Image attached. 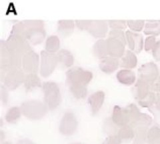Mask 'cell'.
Instances as JSON below:
<instances>
[{
  "instance_id": "cell-1",
  "label": "cell",
  "mask_w": 160,
  "mask_h": 144,
  "mask_svg": "<svg viewBox=\"0 0 160 144\" xmlns=\"http://www.w3.org/2000/svg\"><path fill=\"white\" fill-rule=\"evenodd\" d=\"M25 37L31 45L36 46L42 43L46 36L44 22L40 19H27L22 21Z\"/></svg>"
},
{
  "instance_id": "cell-2",
  "label": "cell",
  "mask_w": 160,
  "mask_h": 144,
  "mask_svg": "<svg viewBox=\"0 0 160 144\" xmlns=\"http://www.w3.org/2000/svg\"><path fill=\"white\" fill-rule=\"evenodd\" d=\"M22 57L13 53L8 47L6 40L0 42V76L13 69L22 67Z\"/></svg>"
},
{
  "instance_id": "cell-3",
  "label": "cell",
  "mask_w": 160,
  "mask_h": 144,
  "mask_svg": "<svg viewBox=\"0 0 160 144\" xmlns=\"http://www.w3.org/2000/svg\"><path fill=\"white\" fill-rule=\"evenodd\" d=\"M20 108L23 115L32 120H38L43 118L49 110L44 102L34 99L25 101L22 103Z\"/></svg>"
},
{
  "instance_id": "cell-4",
  "label": "cell",
  "mask_w": 160,
  "mask_h": 144,
  "mask_svg": "<svg viewBox=\"0 0 160 144\" xmlns=\"http://www.w3.org/2000/svg\"><path fill=\"white\" fill-rule=\"evenodd\" d=\"M44 103L49 110H54L62 102V94L59 86L56 82H45L42 84Z\"/></svg>"
},
{
  "instance_id": "cell-5",
  "label": "cell",
  "mask_w": 160,
  "mask_h": 144,
  "mask_svg": "<svg viewBox=\"0 0 160 144\" xmlns=\"http://www.w3.org/2000/svg\"><path fill=\"white\" fill-rule=\"evenodd\" d=\"M93 79V73L80 67H73L66 72V80L69 86H87Z\"/></svg>"
},
{
  "instance_id": "cell-6",
  "label": "cell",
  "mask_w": 160,
  "mask_h": 144,
  "mask_svg": "<svg viewBox=\"0 0 160 144\" xmlns=\"http://www.w3.org/2000/svg\"><path fill=\"white\" fill-rule=\"evenodd\" d=\"M6 43L10 51L22 57L25 54L32 50V45L28 39L18 35L10 33Z\"/></svg>"
},
{
  "instance_id": "cell-7",
  "label": "cell",
  "mask_w": 160,
  "mask_h": 144,
  "mask_svg": "<svg viewBox=\"0 0 160 144\" xmlns=\"http://www.w3.org/2000/svg\"><path fill=\"white\" fill-rule=\"evenodd\" d=\"M40 57V74L43 77H48L55 71L58 65L57 54L42 50Z\"/></svg>"
},
{
  "instance_id": "cell-8",
  "label": "cell",
  "mask_w": 160,
  "mask_h": 144,
  "mask_svg": "<svg viewBox=\"0 0 160 144\" xmlns=\"http://www.w3.org/2000/svg\"><path fill=\"white\" fill-rule=\"evenodd\" d=\"M26 74L22 67L13 69L1 76V81L9 90H14L23 83Z\"/></svg>"
},
{
  "instance_id": "cell-9",
  "label": "cell",
  "mask_w": 160,
  "mask_h": 144,
  "mask_svg": "<svg viewBox=\"0 0 160 144\" xmlns=\"http://www.w3.org/2000/svg\"><path fill=\"white\" fill-rule=\"evenodd\" d=\"M78 125V120L75 114L72 112H67L64 113L60 122L59 130L60 133L64 136H72L76 132Z\"/></svg>"
},
{
  "instance_id": "cell-10",
  "label": "cell",
  "mask_w": 160,
  "mask_h": 144,
  "mask_svg": "<svg viewBox=\"0 0 160 144\" xmlns=\"http://www.w3.org/2000/svg\"><path fill=\"white\" fill-rule=\"evenodd\" d=\"M108 22L103 19H89L86 31L95 38L104 39L108 32Z\"/></svg>"
},
{
  "instance_id": "cell-11",
  "label": "cell",
  "mask_w": 160,
  "mask_h": 144,
  "mask_svg": "<svg viewBox=\"0 0 160 144\" xmlns=\"http://www.w3.org/2000/svg\"><path fill=\"white\" fill-rule=\"evenodd\" d=\"M39 65V55L33 50L25 54L22 57V68L26 74L37 73Z\"/></svg>"
},
{
  "instance_id": "cell-12",
  "label": "cell",
  "mask_w": 160,
  "mask_h": 144,
  "mask_svg": "<svg viewBox=\"0 0 160 144\" xmlns=\"http://www.w3.org/2000/svg\"><path fill=\"white\" fill-rule=\"evenodd\" d=\"M159 76V70L156 63L149 62L143 64L138 69V78L151 83Z\"/></svg>"
},
{
  "instance_id": "cell-13",
  "label": "cell",
  "mask_w": 160,
  "mask_h": 144,
  "mask_svg": "<svg viewBox=\"0 0 160 144\" xmlns=\"http://www.w3.org/2000/svg\"><path fill=\"white\" fill-rule=\"evenodd\" d=\"M126 43L129 50L135 53H139L144 47V39L141 33L127 30L126 32Z\"/></svg>"
},
{
  "instance_id": "cell-14",
  "label": "cell",
  "mask_w": 160,
  "mask_h": 144,
  "mask_svg": "<svg viewBox=\"0 0 160 144\" xmlns=\"http://www.w3.org/2000/svg\"><path fill=\"white\" fill-rule=\"evenodd\" d=\"M109 56L118 59L121 58L126 52V45L118 39L108 37L106 39Z\"/></svg>"
},
{
  "instance_id": "cell-15",
  "label": "cell",
  "mask_w": 160,
  "mask_h": 144,
  "mask_svg": "<svg viewBox=\"0 0 160 144\" xmlns=\"http://www.w3.org/2000/svg\"><path fill=\"white\" fill-rule=\"evenodd\" d=\"M151 92L149 83L143 79L138 78L132 88V93L134 98L137 101L142 100Z\"/></svg>"
},
{
  "instance_id": "cell-16",
  "label": "cell",
  "mask_w": 160,
  "mask_h": 144,
  "mask_svg": "<svg viewBox=\"0 0 160 144\" xmlns=\"http://www.w3.org/2000/svg\"><path fill=\"white\" fill-rule=\"evenodd\" d=\"M105 93L103 91H98L93 93L88 97V103L93 115L98 113L102 108L105 101Z\"/></svg>"
},
{
  "instance_id": "cell-17",
  "label": "cell",
  "mask_w": 160,
  "mask_h": 144,
  "mask_svg": "<svg viewBox=\"0 0 160 144\" xmlns=\"http://www.w3.org/2000/svg\"><path fill=\"white\" fill-rule=\"evenodd\" d=\"M99 67L104 73L108 74L113 73L120 67L119 59L109 56L102 58L99 60Z\"/></svg>"
},
{
  "instance_id": "cell-18",
  "label": "cell",
  "mask_w": 160,
  "mask_h": 144,
  "mask_svg": "<svg viewBox=\"0 0 160 144\" xmlns=\"http://www.w3.org/2000/svg\"><path fill=\"white\" fill-rule=\"evenodd\" d=\"M112 120L118 126H127L130 120L126 109L122 108L119 106H115L112 113Z\"/></svg>"
},
{
  "instance_id": "cell-19",
  "label": "cell",
  "mask_w": 160,
  "mask_h": 144,
  "mask_svg": "<svg viewBox=\"0 0 160 144\" xmlns=\"http://www.w3.org/2000/svg\"><path fill=\"white\" fill-rule=\"evenodd\" d=\"M120 67L126 69H132L136 67L138 64V57L136 53L131 50H126L123 56L119 59Z\"/></svg>"
},
{
  "instance_id": "cell-20",
  "label": "cell",
  "mask_w": 160,
  "mask_h": 144,
  "mask_svg": "<svg viewBox=\"0 0 160 144\" xmlns=\"http://www.w3.org/2000/svg\"><path fill=\"white\" fill-rule=\"evenodd\" d=\"M116 78L119 83L125 86H132L137 81L136 73L132 69H120L116 74Z\"/></svg>"
},
{
  "instance_id": "cell-21",
  "label": "cell",
  "mask_w": 160,
  "mask_h": 144,
  "mask_svg": "<svg viewBox=\"0 0 160 144\" xmlns=\"http://www.w3.org/2000/svg\"><path fill=\"white\" fill-rule=\"evenodd\" d=\"M76 23L72 19H61L58 22L57 30L60 36L67 37L71 35L75 28Z\"/></svg>"
},
{
  "instance_id": "cell-22",
  "label": "cell",
  "mask_w": 160,
  "mask_h": 144,
  "mask_svg": "<svg viewBox=\"0 0 160 144\" xmlns=\"http://www.w3.org/2000/svg\"><path fill=\"white\" fill-rule=\"evenodd\" d=\"M24 87L27 92H31L34 89L42 86L41 79L37 73H27L23 82Z\"/></svg>"
},
{
  "instance_id": "cell-23",
  "label": "cell",
  "mask_w": 160,
  "mask_h": 144,
  "mask_svg": "<svg viewBox=\"0 0 160 144\" xmlns=\"http://www.w3.org/2000/svg\"><path fill=\"white\" fill-rule=\"evenodd\" d=\"M59 63L63 67H70L74 63V57L68 49H61L56 53Z\"/></svg>"
},
{
  "instance_id": "cell-24",
  "label": "cell",
  "mask_w": 160,
  "mask_h": 144,
  "mask_svg": "<svg viewBox=\"0 0 160 144\" xmlns=\"http://www.w3.org/2000/svg\"><path fill=\"white\" fill-rule=\"evenodd\" d=\"M93 53L99 59H102L109 56L107 40L105 39H99L93 46Z\"/></svg>"
},
{
  "instance_id": "cell-25",
  "label": "cell",
  "mask_w": 160,
  "mask_h": 144,
  "mask_svg": "<svg viewBox=\"0 0 160 144\" xmlns=\"http://www.w3.org/2000/svg\"><path fill=\"white\" fill-rule=\"evenodd\" d=\"M144 33L148 36L156 37L160 35V19H148L146 21Z\"/></svg>"
},
{
  "instance_id": "cell-26",
  "label": "cell",
  "mask_w": 160,
  "mask_h": 144,
  "mask_svg": "<svg viewBox=\"0 0 160 144\" xmlns=\"http://www.w3.org/2000/svg\"><path fill=\"white\" fill-rule=\"evenodd\" d=\"M60 47V39L58 36L56 35H51L49 36L46 41L45 45V50L49 53H58Z\"/></svg>"
},
{
  "instance_id": "cell-27",
  "label": "cell",
  "mask_w": 160,
  "mask_h": 144,
  "mask_svg": "<svg viewBox=\"0 0 160 144\" xmlns=\"http://www.w3.org/2000/svg\"><path fill=\"white\" fill-rule=\"evenodd\" d=\"M22 114L21 108L18 106H14L9 108L6 113V120L9 123L17 122Z\"/></svg>"
},
{
  "instance_id": "cell-28",
  "label": "cell",
  "mask_w": 160,
  "mask_h": 144,
  "mask_svg": "<svg viewBox=\"0 0 160 144\" xmlns=\"http://www.w3.org/2000/svg\"><path fill=\"white\" fill-rule=\"evenodd\" d=\"M70 92L76 99H83L88 94V87L83 86H69Z\"/></svg>"
},
{
  "instance_id": "cell-29",
  "label": "cell",
  "mask_w": 160,
  "mask_h": 144,
  "mask_svg": "<svg viewBox=\"0 0 160 144\" xmlns=\"http://www.w3.org/2000/svg\"><path fill=\"white\" fill-rule=\"evenodd\" d=\"M127 23L129 30L133 32L139 33L144 29L146 20H143V19H136V20L129 19V20H127Z\"/></svg>"
},
{
  "instance_id": "cell-30",
  "label": "cell",
  "mask_w": 160,
  "mask_h": 144,
  "mask_svg": "<svg viewBox=\"0 0 160 144\" xmlns=\"http://www.w3.org/2000/svg\"><path fill=\"white\" fill-rule=\"evenodd\" d=\"M151 122V117L147 114L140 113L139 116L132 122V124L134 126H138V127H145L150 124Z\"/></svg>"
},
{
  "instance_id": "cell-31",
  "label": "cell",
  "mask_w": 160,
  "mask_h": 144,
  "mask_svg": "<svg viewBox=\"0 0 160 144\" xmlns=\"http://www.w3.org/2000/svg\"><path fill=\"white\" fill-rule=\"evenodd\" d=\"M156 93L150 92L148 95L142 98V100H139L138 101L139 105L143 107H149L152 106L153 104L156 102Z\"/></svg>"
},
{
  "instance_id": "cell-32",
  "label": "cell",
  "mask_w": 160,
  "mask_h": 144,
  "mask_svg": "<svg viewBox=\"0 0 160 144\" xmlns=\"http://www.w3.org/2000/svg\"><path fill=\"white\" fill-rule=\"evenodd\" d=\"M108 22L109 27L111 28V29L123 31L128 27L127 20H125V19H110Z\"/></svg>"
},
{
  "instance_id": "cell-33",
  "label": "cell",
  "mask_w": 160,
  "mask_h": 144,
  "mask_svg": "<svg viewBox=\"0 0 160 144\" xmlns=\"http://www.w3.org/2000/svg\"><path fill=\"white\" fill-rule=\"evenodd\" d=\"M108 37H111L118 39V40L122 42L125 45H127L126 43V32H124L123 30H117V29H111L109 32Z\"/></svg>"
},
{
  "instance_id": "cell-34",
  "label": "cell",
  "mask_w": 160,
  "mask_h": 144,
  "mask_svg": "<svg viewBox=\"0 0 160 144\" xmlns=\"http://www.w3.org/2000/svg\"><path fill=\"white\" fill-rule=\"evenodd\" d=\"M125 108L126 109L129 117L130 122L132 123L136 120V119L139 116V114L141 113L139 112V110L138 109V106L134 103H130L129 105H128Z\"/></svg>"
},
{
  "instance_id": "cell-35",
  "label": "cell",
  "mask_w": 160,
  "mask_h": 144,
  "mask_svg": "<svg viewBox=\"0 0 160 144\" xmlns=\"http://www.w3.org/2000/svg\"><path fill=\"white\" fill-rule=\"evenodd\" d=\"M118 136L121 140H129L134 136V132L131 127L125 126L119 130Z\"/></svg>"
},
{
  "instance_id": "cell-36",
  "label": "cell",
  "mask_w": 160,
  "mask_h": 144,
  "mask_svg": "<svg viewBox=\"0 0 160 144\" xmlns=\"http://www.w3.org/2000/svg\"><path fill=\"white\" fill-rule=\"evenodd\" d=\"M146 140V128L138 127L135 137L134 144H144Z\"/></svg>"
},
{
  "instance_id": "cell-37",
  "label": "cell",
  "mask_w": 160,
  "mask_h": 144,
  "mask_svg": "<svg viewBox=\"0 0 160 144\" xmlns=\"http://www.w3.org/2000/svg\"><path fill=\"white\" fill-rule=\"evenodd\" d=\"M157 42L156 37L154 36H148L144 40V49L146 52L152 51Z\"/></svg>"
},
{
  "instance_id": "cell-38",
  "label": "cell",
  "mask_w": 160,
  "mask_h": 144,
  "mask_svg": "<svg viewBox=\"0 0 160 144\" xmlns=\"http://www.w3.org/2000/svg\"><path fill=\"white\" fill-rule=\"evenodd\" d=\"M149 84L151 92L156 93H160V75Z\"/></svg>"
},
{
  "instance_id": "cell-39",
  "label": "cell",
  "mask_w": 160,
  "mask_h": 144,
  "mask_svg": "<svg viewBox=\"0 0 160 144\" xmlns=\"http://www.w3.org/2000/svg\"><path fill=\"white\" fill-rule=\"evenodd\" d=\"M152 56L155 60L160 62V39L158 40L156 45L152 49Z\"/></svg>"
},
{
  "instance_id": "cell-40",
  "label": "cell",
  "mask_w": 160,
  "mask_h": 144,
  "mask_svg": "<svg viewBox=\"0 0 160 144\" xmlns=\"http://www.w3.org/2000/svg\"><path fill=\"white\" fill-rule=\"evenodd\" d=\"M89 22V19H76L75 21V23H76V26L78 29H81V30L86 31Z\"/></svg>"
},
{
  "instance_id": "cell-41",
  "label": "cell",
  "mask_w": 160,
  "mask_h": 144,
  "mask_svg": "<svg viewBox=\"0 0 160 144\" xmlns=\"http://www.w3.org/2000/svg\"><path fill=\"white\" fill-rule=\"evenodd\" d=\"M121 141L118 136H110L105 140L103 144H120Z\"/></svg>"
},
{
  "instance_id": "cell-42",
  "label": "cell",
  "mask_w": 160,
  "mask_h": 144,
  "mask_svg": "<svg viewBox=\"0 0 160 144\" xmlns=\"http://www.w3.org/2000/svg\"><path fill=\"white\" fill-rule=\"evenodd\" d=\"M8 89L3 84L1 85V100L3 104H7L8 101Z\"/></svg>"
},
{
  "instance_id": "cell-43",
  "label": "cell",
  "mask_w": 160,
  "mask_h": 144,
  "mask_svg": "<svg viewBox=\"0 0 160 144\" xmlns=\"http://www.w3.org/2000/svg\"><path fill=\"white\" fill-rule=\"evenodd\" d=\"M16 144H35L31 140H28V139H22V140H19Z\"/></svg>"
},
{
  "instance_id": "cell-44",
  "label": "cell",
  "mask_w": 160,
  "mask_h": 144,
  "mask_svg": "<svg viewBox=\"0 0 160 144\" xmlns=\"http://www.w3.org/2000/svg\"><path fill=\"white\" fill-rule=\"evenodd\" d=\"M155 104H156V107L158 109V110H160V93H156V102H155Z\"/></svg>"
},
{
  "instance_id": "cell-45",
  "label": "cell",
  "mask_w": 160,
  "mask_h": 144,
  "mask_svg": "<svg viewBox=\"0 0 160 144\" xmlns=\"http://www.w3.org/2000/svg\"><path fill=\"white\" fill-rule=\"evenodd\" d=\"M2 144H12V143H10L9 142H2Z\"/></svg>"
},
{
  "instance_id": "cell-46",
  "label": "cell",
  "mask_w": 160,
  "mask_h": 144,
  "mask_svg": "<svg viewBox=\"0 0 160 144\" xmlns=\"http://www.w3.org/2000/svg\"><path fill=\"white\" fill-rule=\"evenodd\" d=\"M72 144H82V143H72Z\"/></svg>"
}]
</instances>
